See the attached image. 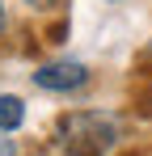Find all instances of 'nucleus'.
Masks as SVG:
<instances>
[{
  "label": "nucleus",
  "mask_w": 152,
  "mask_h": 156,
  "mask_svg": "<svg viewBox=\"0 0 152 156\" xmlns=\"http://www.w3.org/2000/svg\"><path fill=\"white\" fill-rule=\"evenodd\" d=\"M21 4H30L34 13H51V9H59L63 0H21Z\"/></svg>",
  "instance_id": "6"
},
{
  "label": "nucleus",
  "mask_w": 152,
  "mask_h": 156,
  "mask_svg": "<svg viewBox=\"0 0 152 156\" xmlns=\"http://www.w3.org/2000/svg\"><path fill=\"white\" fill-rule=\"evenodd\" d=\"M25 122V101L17 93H0V131H21Z\"/></svg>",
  "instance_id": "3"
},
{
  "label": "nucleus",
  "mask_w": 152,
  "mask_h": 156,
  "mask_svg": "<svg viewBox=\"0 0 152 156\" xmlns=\"http://www.w3.org/2000/svg\"><path fill=\"white\" fill-rule=\"evenodd\" d=\"M34 89H42V93H80L93 72H89V63H80V59H47V63H38L34 68Z\"/></svg>",
  "instance_id": "2"
},
{
  "label": "nucleus",
  "mask_w": 152,
  "mask_h": 156,
  "mask_svg": "<svg viewBox=\"0 0 152 156\" xmlns=\"http://www.w3.org/2000/svg\"><path fill=\"white\" fill-rule=\"evenodd\" d=\"M55 144L68 156H110L123 144V118L110 110H68L55 122Z\"/></svg>",
  "instance_id": "1"
},
{
  "label": "nucleus",
  "mask_w": 152,
  "mask_h": 156,
  "mask_svg": "<svg viewBox=\"0 0 152 156\" xmlns=\"http://www.w3.org/2000/svg\"><path fill=\"white\" fill-rule=\"evenodd\" d=\"M139 114H152V72H148V80H144V89H139Z\"/></svg>",
  "instance_id": "4"
},
{
  "label": "nucleus",
  "mask_w": 152,
  "mask_h": 156,
  "mask_svg": "<svg viewBox=\"0 0 152 156\" xmlns=\"http://www.w3.org/2000/svg\"><path fill=\"white\" fill-rule=\"evenodd\" d=\"M144 55H148V59H152V42H148V51H144Z\"/></svg>",
  "instance_id": "8"
},
{
  "label": "nucleus",
  "mask_w": 152,
  "mask_h": 156,
  "mask_svg": "<svg viewBox=\"0 0 152 156\" xmlns=\"http://www.w3.org/2000/svg\"><path fill=\"white\" fill-rule=\"evenodd\" d=\"M0 156H17V139H13V131H0Z\"/></svg>",
  "instance_id": "5"
},
{
  "label": "nucleus",
  "mask_w": 152,
  "mask_h": 156,
  "mask_svg": "<svg viewBox=\"0 0 152 156\" xmlns=\"http://www.w3.org/2000/svg\"><path fill=\"white\" fill-rule=\"evenodd\" d=\"M110 4H118V0H110Z\"/></svg>",
  "instance_id": "9"
},
{
  "label": "nucleus",
  "mask_w": 152,
  "mask_h": 156,
  "mask_svg": "<svg viewBox=\"0 0 152 156\" xmlns=\"http://www.w3.org/2000/svg\"><path fill=\"white\" fill-rule=\"evenodd\" d=\"M4 34H9V4L0 0V38H4Z\"/></svg>",
  "instance_id": "7"
}]
</instances>
